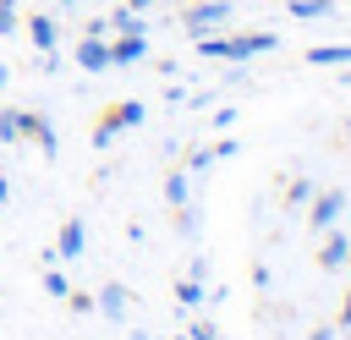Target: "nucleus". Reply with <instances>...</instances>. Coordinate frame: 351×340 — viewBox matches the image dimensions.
I'll return each mask as SVG.
<instances>
[{"mask_svg": "<svg viewBox=\"0 0 351 340\" xmlns=\"http://www.w3.org/2000/svg\"><path fill=\"white\" fill-rule=\"evenodd\" d=\"M192 340H219V329L214 324H192Z\"/></svg>", "mask_w": 351, "mask_h": 340, "instance_id": "obj_24", "label": "nucleus"}, {"mask_svg": "<svg viewBox=\"0 0 351 340\" xmlns=\"http://www.w3.org/2000/svg\"><path fill=\"white\" fill-rule=\"evenodd\" d=\"M225 22H230V0H197V5L181 11V27H186V33H214V27H225Z\"/></svg>", "mask_w": 351, "mask_h": 340, "instance_id": "obj_3", "label": "nucleus"}, {"mask_svg": "<svg viewBox=\"0 0 351 340\" xmlns=\"http://www.w3.org/2000/svg\"><path fill=\"white\" fill-rule=\"evenodd\" d=\"M186 197H192V181H186V170H170V175H165V203H170V208H181Z\"/></svg>", "mask_w": 351, "mask_h": 340, "instance_id": "obj_13", "label": "nucleus"}, {"mask_svg": "<svg viewBox=\"0 0 351 340\" xmlns=\"http://www.w3.org/2000/svg\"><path fill=\"white\" fill-rule=\"evenodd\" d=\"M66 307H71V313H93V296H88V291H66Z\"/></svg>", "mask_w": 351, "mask_h": 340, "instance_id": "obj_19", "label": "nucleus"}, {"mask_svg": "<svg viewBox=\"0 0 351 340\" xmlns=\"http://www.w3.org/2000/svg\"><path fill=\"white\" fill-rule=\"evenodd\" d=\"M137 121H143V104H137V99H126V104H110V110L99 115V126H93V148H110V143H115L126 126H137Z\"/></svg>", "mask_w": 351, "mask_h": 340, "instance_id": "obj_2", "label": "nucleus"}, {"mask_svg": "<svg viewBox=\"0 0 351 340\" xmlns=\"http://www.w3.org/2000/svg\"><path fill=\"white\" fill-rule=\"evenodd\" d=\"M143 55H148V38H143V33L110 38V66H132V60H143Z\"/></svg>", "mask_w": 351, "mask_h": 340, "instance_id": "obj_7", "label": "nucleus"}, {"mask_svg": "<svg viewBox=\"0 0 351 340\" xmlns=\"http://www.w3.org/2000/svg\"><path fill=\"white\" fill-rule=\"evenodd\" d=\"M44 291H49V296H66L71 285H66V274H55V269H44Z\"/></svg>", "mask_w": 351, "mask_h": 340, "instance_id": "obj_18", "label": "nucleus"}, {"mask_svg": "<svg viewBox=\"0 0 351 340\" xmlns=\"http://www.w3.org/2000/svg\"><path fill=\"white\" fill-rule=\"evenodd\" d=\"M285 11H291V16H329V11H335V0H291Z\"/></svg>", "mask_w": 351, "mask_h": 340, "instance_id": "obj_16", "label": "nucleus"}, {"mask_svg": "<svg viewBox=\"0 0 351 340\" xmlns=\"http://www.w3.org/2000/svg\"><path fill=\"white\" fill-rule=\"evenodd\" d=\"M77 66H82V71H104V66H110V38H104V33H82Z\"/></svg>", "mask_w": 351, "mask_h": 340, "instance_id": "obj_6", "label": "nucleus"}, {"mask_svg": "<svg viewBox=\"0 0 351 340\" xmlns=\"http://www.w3.org/2000/svg\"><path fill=\"white\" fill-rule=\"evenodd\" d=\"M346 252H351V236L329 225V241H324V252H318V263H324V269H340V263H346Z\"/></svg>", "mask_w": 351, "mask_h": 340, "instance_id": "obj_10", "label": "nucleus"}, {"mask_svg": "<svg viewBox=\"0 0 351 340\" xmlns=\"http://www.w3.org/2000/svg\"><path fill=\"white\" fill-rule=\"evenodd\" d=\"M208 165H214V143H208V148H192V154H186V170H208Z\"/></svg>", "mask_w": 351, "mask_h": 340, "instance_id": "obj_17", "label": "nucleus"}, {"mask_svg": "<svg viewBox=\"0 0 351 340\" xmlns=\"http://www.w3.org/2000/svg\"><path fill=\"white\" fill-rule=\"evenodd\" d=\"M302 197H313V186H307V181H291V186H285V203H291V208H296V203H302Z\"/></svg>", "mask_w": 351, "mask_h": 340, "instance_id": "obj_21", "label": "nucleus"}, {"mask_svg": "<svg viewBox=\"0 0 351 340\" xmlns=\"http://www.w3.org/2000/svg\"><path fill=\"white\" fill-rule=\"evenodd\" d=\"M60 5H82V0H60Z\"/></svg>", "mask_w": 351, "mask_h": 340, "instance_id": "obj_29", "label": "nucleus"}, {"mask_svg": "<svg viewBox=\"0 0 351 340\" xmlns=\"http://www.w3.org/2000/svg\"><path fill=\"white\" fill-rule=\"evenodd\" d=\"M335 329H351V291H346V302H340V313H335Z\"/></svg>", "mask_w": 351, "mask_h": 340, "instance_id": "obj_23", "label": "nucleus"}, {"mask_svg": "<svg viewBox=\"0 0 351 340\" xmlns=\"http://www.w3.org/2000/svg\"><path fill=\"white\" fill-rule=\"evenodd\" d=\"M176 307H203V280H176Z\"/></svg>", "mask_w": 351, "mask_h": 340, "instance_id": "obj_15", "label": "nucleus"}, {"mask_svg": "<svg viewBox=\"0 0 351 340\" xmlns=\"http://www.w3.org/2000/svg\"><path fill=\"white\" fill-rule=\"evenodd\" d=\"M126 5H132V11H148V5H159V0H126Z\"/></svg>", "mask_w": 351, "mask_h": 340, "instance_id": "obj_26", "label": "nucleus"}, {"mask_svg": "<svg viewBox=\"0 0 351 340\" xmlns=\"http://www.w3.org/2000/svg\"><path fill=\"white\" fill-rule=\"evenodd\" d=\"M132 340H148V335H132Z\"/></svg>", "mask_w": 351, "mask_h": 340, "instance_id": "obj_30", "label": "nucleus"}, {"mask_svg": "<svg viewBox=\"0 0 351 340\" xmlns=\"http://www.w3.org/2000/svg\"><path fill=\"white\" fill-rule=\"evenodd\" d=\"M27 38H33V49H44V55H49V49H55V38H60L55 16H44V11H38V16H27Z\"/></svg>", "mask_w": 351, "mask_h": 340, "instance_id": "obj_9", "label": "nucleus"}, {"mask_svg": "<svg viewBox=\"0 0 351 340\" xmlns=\"http://www.w3.org/2000/svg\"><path fill=\"white\" fill-rule=\"evenodd\" d=\"M104 22H110L115 33H143V11H132V5H115Z\"/></svg>", "mask_w": 351, "mask_h": 340, "instance_id": "obj_14", "label": "nucleus"}, {"mask_svg": "<svg viewBox=\"0 0 351 340\" xmlns=\"http://www.w3.org/2000/svg\"><path fill=\"white\" fill-rule=\"evenodd\" d=\"M176 340H192V335H176Z\"/></svg>", "mask_w": 351, "mask_h": 340, "instance_id": "obj_31", "label": "nucleus"}, {"mask_svg": "<svg viewBox=\"0 0 351 340\" xmlns=\"http://www.w3.org/2000/svg\"><path fill=\"white\" fill-rule=\"evenodd\" d=\"M16 143H38L44 159H55V132H49V121L33 115V110H16Z\"/></svg>", "mask_w": 351, "mask_h": 340, "instance_id": "obj_4", "label": "nucleus"}, {"mask_svg": "<svg viewBox=\"0 0 351 340\" xmlns=\"http://www.w3.org/2000/svg\"><path fill=\"white\" fill-rule=\"evenodd\" d=\"M307 66H351V44H318L307 49Z\"/></svg>", "mask_w": 351, "mask_h": 340, "instance_id": "obj_12", "label": "nucleus"}, {"mask_svg": "<svg viewBox=\"0 0 351 340\" xmlns=\"http://www.w3.org/2000/svg\"><path fill=\"white\" fill-rule=\"evenodd\" d=\"M126 302H132V296H126V285H104V291L93 296V307H99L104 318H126Z\"/></svg>", "mask_w": 351, "mask_h": 340, "instance_id": "obj_11", "label": "nucleus"}, {"mask_svg": "<svg viewBox=\"0 0 351 340\" xmlns=\"http://www.w3.org/2000/svg\"><path fill=\"white\" fill-rule=\"evenodd\" d=\"M0 143H16V110H0Z\"/></svg>", "mask_w": 351, "mask_h": 340, "instance_id": "obj_20", "label": "nucleus"}, {"mask_svg": "<svg viewBox=\"0 0 351 340\" xmlns=\"http://www.w3.org/2000/svg\"><path fill=\"white\" fill-rule=\"evenodd\" d=\"M5 197H11V181H5V175H0V203H5Z\"/></svg>", "mask_w": 351, "mask_h": 340, "instance_id": "obj_28", "label": "nucleus"}, {"mask_svg": "<svg viewBox=\"0 0 351 340\" xmlns=\"http://www.w3.org/2000/svg\"><path fill=\"white\" fill-rule=\"evenodd\" d=\"M313 340H340V329H313Z\"/></svg>", "mask_w": 351, "mask_h": 340, "instance_id": "obj_25", "label": "nucleus"}, {"mask_svg": "<svg viewBox=\"0 0 351 340\" xmlns=\"http://www.w3.org/2000/svg\"><path fill=\"white\" fill-rule=\"evenodd\" d=\"M340 214H346V192H318L313 208H307V225H313V230H329Z\"/></svg>", "mask_w": 351, "mask_h": 340, "instance_id": "obj_5", "label": "nucleus"}, {"mask_svg": "<svg viewBox=\"0 0 351 340\" xmlns=\"http://www.w3.org/2000/svg\"><path fill=\"white\" fill-rule=\"evenodd\" d=\"M82 247H88V225L82 219H66L60 225V241H55V258H82Z\"/></svg>", "mask_w": 351, "mask_h": 340, "instance_id": "obj_8", "label": "nucleus"}, {"mask_svg": "<svg viewBox=\"0 0 351 340\" xmlns=\"http://www.w3.org/2000/svg\"><path fill=\"white\" fill-rule=\"evenodd\" d=\"M274 44H280V38L263 33V27L236 33V38H225V33H197V55H203V60H252V55H269Z\"/></svg>", "mask_w": 351, "mask_h": 340, "instance_id": "obj_1", "label": "nucleus"}, {"mask_svg": "<svg viewBox=\"0 0 351 340\" xmlns=\"http://www.w3.org/2000/svg\"><path fill=\"white\" fill-rule=\"evenodd\" d=\"M5 82H11V66H5V60H0V88H5Z\"/></svg>", "mask_w": 351, "mask_h": 340, "instance_id": "obj_27", "label": "nucleus"}, {"mask_svg": "<svg viewBox=\"0 0 351 340\" xmlns=\"http://www.w3.org/2000/svg\"><path fill=\"white\" fill-rule=\"evenodd\" d=\"M11 27H16V5H11V0H0V33H11Z\"/></svg>", "mask_w": 351, "mask_h": 340, "instance_id": "obj_22", "label": "nucleus"}, {"mask_svg": "<svg viewBox=\"0 0 351 340\" xmlns=\"http://www.w3.org/2000/svg\"><path fill=\"white\" fill-rule=\"evenodd\" d=\"M346 263H351V252H346Z\"/></svg>", "mask_w": 351, "mask_h": 340, "instance_id": "obj_32", "label": "nucleus"}]
</instances>
